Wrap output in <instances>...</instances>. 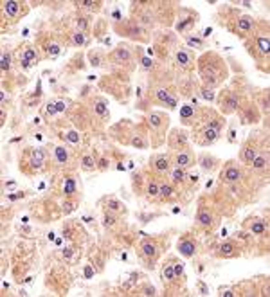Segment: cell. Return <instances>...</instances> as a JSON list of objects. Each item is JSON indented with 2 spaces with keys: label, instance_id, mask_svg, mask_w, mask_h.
<instances>
[{
  "label": "cell",
  "instance_id": "obj_12",
  "mask_svg": "<svg viewBox=\"0 0 270 297\" xmlns=\"http://www.w3.org/2000/svg\"><path fill=\"white\" fill-rule=\"evenodd\" d=\"M204 135H205V139H207V142H211V140H214V139H218L220 132H218V130H214V128H207Z\"/></svg>",
  "mask_w": 270,
  "mask_h": 297
},
{
  "label": "cell",
  "instance_id": "obj_47",
  "mask_svg": "<svg viewBox=\"0 0 270 297\" xmlns=\"http://www.w3.org/2000/svg\"><path fill=\"white\" fill-rule=\"evenodd\" d=\"M99 168H103V169H105V168H108V160L101 158V160H99Z\"/></svg>",
  "mask_w": 270,
  "mask_h": 297
},
{
  "label": "cell",
  "instance_id": "obj_49",
  "mask_svg": "<svg viewBox=\"0 0 270 297\" xmlns=\"http://www.w3.org/2000/svg\"><path fill=\"white\" fill-rule=\"evenodd\" d=\"M22 67H23V69H29V67H31V61H27V59H22Z\"/></svg>",
  "mask_w": 270,
  "mask_h": 297
},
{
  "label": "cell",
  "instance_id": "obj_19",
  "mask_svg": "<svg viewBox=\"0 0 270 297\" xmlns=\"http://www.w3.org/2000/svg\"><path fill=\"white\" fill-rule=\"evenodd\" d=\"M180 115H182V119L191 117V115H193V106H189V104L182 106V108H180Z\"/></svg>",
  "mask_w": 270,
  "mask_h": 297
},
{
  "label": "cell",
  "instance_id": "obj_9",
  "mask_svg": "<svg viewBox=\"0 0 270 297\" xmlns=\"http://www.w3.org/2000/svg\"><path fill=\"white\" fill-rule=\"evenodd\" d=\"M258 47H259V51H261L263 54H268V47H270L268 38H259L258 40Z\"/></svg>",
  "mask_w": 270,
  "mask_h": 297
},
{
  "label": "cell",
  "instance_id": "obj_20",
  "mask_svg": "<svg viewBox=\"0 0 270 297\" xmlns=\"http://www.w3.org/2000/svg\"><path fill=\"white\" fill-rule=\"evenodd\" d=\"M250 25H252V20L249 16H243V18L240 20V29L247 31V29H250Z\"/></svg>",
  "mask_w": 270,
  "mask_h": 297
},
{
  "label": "cell",
  "instance_id": "obj_7",
  "mask_svg": "<svg viewBox=\"0 0 270 297\" xmlns=\"http://www.w3.org/2000/svg\"><path fill=\"white\" fill-rule=\"evenodd\" d=\"M267 162H268L267 155H261V157H254V160H252V166H254L256 169H263V168L267 166Z\"/></svg>",
  "mask_w": 270,
  "mask_h": 297
},
{
  "label": "cell",
  "instance_id": "obj_17",
  "mask_svg": "<svg viewBox=\"0 0 270 297\" xmlns=\"http://www.w3.org/2000/svg\"><path fill=\"white\" fill-rule=\"evenodd\" d=\"M198 221H200L202 225H211V214H207L205 211H202V213L198 214Z\"/></svg>",
  "mask_w": 270,
  "mask_h": 297
},
{
  "label": "cell",
  "instance_id": "obj_22",
  "mask_svg": "<svg viewBox=\"0 0 270 297\" xmlns=\"http://www.w3.org/2000/svg\"><path fill=\"white\" fill-rule=\"evenodd\" d=\"M81 162H83V168H87V169H92V168H94V164H96V162H94V158L88 157V155H87V157H83V160H81Z\"/></svg>",
  "mask_w": 270,
  "mask_h": 297
},
{
  "label": "cell",
  "instance_id": "obj_52",
  "mask_svg": "<svg viewBox=\"0 0 270 297\" xmlns=\"http://www.w3.org/2000/svg\"><path fill=\"white\" fill-rule=\"evenodd\" d=\"M211 33H212V29H211V27H207V29H205V31H204V36H209V34H211Z\"/></svg>",
  "mask_w": 270,
  "mask_h": 297
},
{
  "label": "cell",
  "instance_id": "obj_45",
  "mask_svg": "<svg viewBox=\"0 0 270 297\" xmlns=\"http://www.w3.org/2000/svg\"><path fill=\"white\" fill-rule=\"evenodd\" d=\"M23 196V193H16V195H7V198L9 200H18V198Z\"/></svg>",
  "mask_w": 270,
  "mask_h": 297
},
{
  "label": "cell",
  "instance_id": "obj_50",
  "mask_svg": "<svg viewBox=\"0 0 270 297\" xmlns=\"http://www.w3.org/2000/svg\"><path fill=\"white\" fill-rule=\"evenodd\" d=\"M142 65H144V67H151V61H150L148 58H144L142 59Z\"/></svg>",
  "mask_w": 270,
  "mask_h": 297
},
{
  "label": "cell",
  "instance_id": "obj_44",
  "mask_svg": "<svg viewBox=\"0 0 270 297\" xmlns=\"http://www.w3.org/2000/svg\"><path fill=\"white\" fill-rule=\"evenodd\" d=\"M56 110H58V112H63V110H65V103H63V101H58V103H56Z\"/></svg>",
  "mask_w": 270,
  "mask_h": 297
},
{
  "label": "cell",
  "instance_id": "obj_3",
  "mask_svg": "<svg viewBox=\"0 0 270 297\" xmlns=\"http://www.w3.org/2000/svg\"><path fill=\"white\" fill-rule=\"evenodd\" d=\"M43 162H45V151L43 150H34L33 151V157H31V164L34 168H40Z\"/></svg>",
  "mask_w": 270,
  "mask_h": 297
},
{
  "label": "cell",
  "instance_id": "obj_32",
  "mask_svg": "<svg viewBox=\"0 0 270 297\" xmlns=\"http://www.w3.org/2000/svg\"><path fill=\"white\" fill-rule=\"evenodd\" d=\"M47 52H49L51 56H56V54H59V45H51V47L47 49Z\"/></svg>",
  "mask_w": 270,
  "mask_h": 297
},
{
  "label": "cell",
  "instance_id": "obj_6",
  "mask_svg": "<svg viewBox=\"0 0 270 297\" xmlns=\"http://www.w3.org/2000/svg\"><path fill=\"white\" fill-rule=\"evenodd\" d=\"M176 61H178L182 67H187V65L191 63V56H189L186 51H178V52H176Z\"/></svg>",
  "mask_w": 270,
  "mask_h": 297
},
{
  "label": "cell",
  "instance_id": "obj_33",
  "mask_svg": "<svg viewBox=\"0 0 270 297\" xmlns=\"http://www.w3.org/2000/svg\"><path fill=\"white\" fill-rule=\"evenodd\" d=\"M9 61H11V58L5 54V56H2V70H7L9 69Z\"/></svg>",
  "mask_w": 270,
  "mask_h": 297
},
{
  "label": "cell",
  "instance_id": "obj_27",
  "mask_svg": "<svg viewBox=\"0 0 270 297\" xmlns=\"http://www.w3.org/2000/svg\"><path fill=\"white\" fill-rule=\"evenodd\" d=\"M142 249H144V254H146V256H153V254H155V247H153V245H150V243H146Z\"/></svg>",
  "mask_w": 270,
  "mask_h": 297
},
{
  "label": "cell",
  "instance_id": "obj_13",
  "mask_svg": "<svg viewBox=\"0 0 270 297\" xmlns=\"http://www.w3.org/2000/svg\"><path fill=\"white\" fill-rule=\"evenodd\" d=\"M254 157H256V151H254L252 148H247V150L243 151V160H245L247 164H250L252 160H254Z\"/></svg>",
  "mask_w": 270,
  "mask_h": 297
},
{
  "label": "cell",
  "instance_id": "obj_30",
  "mask_svg": "<svg viewBox=\"0 0 270 297\" xmlns=\"http://www.w3.org/2000/svg\"><path fill=\"white\" fill-rule=\"evenodd\" d=\"M227 106H229V108H236V106H238V97H236V96H231V97L227 99Z\"/></svg>",
  "mask_w": 270,
  "mask_h": 297
},
{
  "label": "cell",
  "instance_id": "obj_14",
  "mask_svg": "<svg viewBox=\"0 0 270 297\" xmlns=\"http://www.w3.org/2000/svg\"><path fill=\"white\" fill-rule=\"evenodd\" d=\"M158 193H160V195H162V196H164V198H169V196H171V195H173V189H171L169 186H166V184H162V186L158 187Z\"/></svg>",
  "mask_w": 270,
  "mask_h": 297
},
{
  "label": "cell",
  "instance_id": "obj_28",
  "mask_svg": "<svg viewBox=\"0 0 270 297\" xmlns=\"http://www.w3.org/2000/svg\"><path fill=\"white\" fill-rule=\"evenodd\" d=\"M96 112H97V114H101V115H105V114H106V104H105V103H97V104H96Z\"/></svg>",
  "mask_w": 270,
  "mask_h": 297
},
{
  "label": "cell",
  "instance_id": "obj_21",
  "mask_svg": "<svg viewBox=\"0 0 270 297\" xmlns=\"http://www.w3.org/2000/svg\"><path fill=\"white\" fill-rule=\"evenodd\" d=\"M162 276L166 277V279H175V270H173V267L169 265V267H166L164 270H162Z\"/></svg>",
  "mask_w": 270,
  "mask_h": 297
},
{
  "label": "cell",
  "instance_id": "obj_31",
  "mask_svg": "<svg viewBox=\"0 0 270 297\" xmlns=\"http://www.w3.org/2000/svg\"><path fill=\"white\" fill-rule=\"evenodd\" d=\"M148 193H150L151 196H155V195H158V187H157V184H153V182H151V184L148 186Z\"/></svg>",
  "mask_w": 270,
  "mask_h": 297
},
{
  "label": "cell",
  "instance_id": "obj_26",
  "mask_svg": "<svg viewBox=\"0 0 270 297\" xmlns=\"http://www.w3.org/2000/svg\"><path fill=\"white\" fill-rule=\"evenodd\" d=\"M171 178H173L175 182H180V180L184 178V171L176 168V169H175V171H173V175H171Z\"/></svg>",
  "mask_w": 270,
  "mask_h": 297
},
{
  "label": "cell",
  "instance_id": "obj_39",
  "mask_svg": "<svg viewBox=\"0 0 270 297\" xmlns=\"http://www.w3.org/2000/svg\"><path fill=\"white\" fill-rule=\"evenodd\" d=\"M187 23H191V18H186L184 22H180V23L176 25V29H178V31H182V29H184V27H186Z\"/></svg>",
  "mask_w": 270,
  "mask_h": 297
},
{
  "label": "cell",
  "instance_id": "obj_35",
  "mask_svg": "<svg viewBox=\"0 0 270 297\" xmlns=\"http://www.w3.org/2000/svg\"><path fill=\"white\" fill-rule=\"evenodd\" d=\"M108 207H110L112 211H119V209H121V203L115 202V200H110V202H108Z\"/></svg>",
  "mask_w": 270,
  "mask_h": 297
},
{
  "label": "cell",
  "instance_id": "obj_38",
  "mask_svg": "<svg viewBox=\"0 0 270 297\" xmlns=\"http://www.w3.org/2000/svg\"><path fill=\"white\" fill-rule=\"evenodd\" d=\"M150 121H151V124H153V126H158V124H160V117H158V115H155V114H153V115H150Z\"/></svg>",
  "mask_w": 270,
  "mask_h": 297
},
{
  "label": "cell",
  "instance_id": "obj_1",
  "mask_svg": "<svg viewBox=\"0 0 270 297\" xmlns=\"http://www.w3.org/2000/svg\"><path fill=\"white\" fill-rule=\"evenodd\" d=\"M178 250H180V254H184V256H193L194 254V243L189 241V239H184V241L178 243Z\"/></svg>",
  "mask_w": 270,
  "mask_h": 297
},
{
  "label": "cell",
  "instance_id": "obj_18",
  "mask_svg": "<svg viewBox=\"0 0 270 297\" xmlns=\"http://www.w3.org/2000/svg\"><path fill=\"white\" fill-rule=\"evenodd\" d=\"M56 158H58L59 164H63L67 160V150L65 148H56Z\"/></svg>",
  "mask_w": 270,
  "mask_h": 297
},
{
  "label": "cell",
  "instance_id": "obj_53",
  "mask_svg": "<svg viewBox=\"0 0 270 297\" xmlns=\"http://www.w3.org/2000/svg\"><path fill=\"white\" fill-rule=\"evenodd\" d=\"M234 135H236V132H234V130H231V133H229V139H231V140H234Z\"/></svg>",
  "mask_w": 270,
  "mask_h": 297
},
{
  "label": "cell",
  "instance_id": "obj_29",
  "mask_svg": "<svg viewBox=\"0 0 270 297\" xmlns=\"http://www.w3.org/2000/svg\"><path fill=\"white\" fill-rule=\"evenodd\" d=\"M202 97H204V99H207V101H212V99H214V94H212L211 90L204 88V90H202Z\"/></svg>",
  "mask_w": 270,
  "mask_h": 297
},
{
  "label": "cell",
  "instance_id": "obj_4",
  "mask_svg": "<svg viewBox=\"0 0 270 297\" xmlns=\"http://www.w3.org/2000/svg\"><path fill=\"white\" fill-rule=\"evenodd\" d=\"M4 9H5L7 15L16 16L18 11H20V4H18V2H13V0H7V2H4Z\"/></svg>",
  "mask_w": 270,
  "mask_h": 297
},
{
  "label": "cell",
  "instance_id": "obj_42",
  "mask_svg": "<svg viewBox=\"0 0 270 297\" xmlns=\"http://www.w3.org/2000/svg\"><path fill=\"white\" fill-rule=\"evenodd\" d=\"M173 270H175V276H180V274H182V270H184V267L178 263V265H175V267H173Z\"/></svg>",
  "mask_w": 270,
  "mask_h": 297
},
{
  "label": "cell",
  "instance_id": "obj_23",
  "mask_svg": "<svg viewBox=\"0 0 270 297\" xmlns=\"http://www.w3.org/2000/svg\"><path fill=\"white\" fill-rule=\"evenodd\" d=\"M23 59H27V61L36 59V52H34V49H27V51L23 52Z\"/></svg>",
  "mask_w": 270,
  "mask_h": 297
},
{
  "label": "cell",
  "instance_id": "obj_37",
  "mask_svg": "<svg viewBox=\"0 0 270 297\" xmlns=\"http://www.w3.org/2000/svg\"><path fill=\"white\" fill-rule=\"evenodd\" d=\"M187 43H189V45H194V47H200V45H202V41H200L198 38H187Z\"/></svg>",
  "mask_w": 270,
  "mask_h": 297
},
{
  "label": "cell",
  "instance_id": "obj_43",
  "mask_svg": "<svg viewBox=\"0 0 270 297\" xmlns=\"http://www.w3.org/2000/svg\"><path fill=\"white\" fill-rule=\"evenodd\" d=\"M114 221H115V218H112V216H105V225H114Z\"/></svg>",
  "mask_w": 270,
  "mask_h": 297
},
{
  "label": "cell",
  "instance_id": "obj_16",
  "mask_svg": "<svg viewBox=\"0 0 270 297\" xmlns=\"http://www.w3.org/2000/svg\"><path fill=\"white\" fill-rule=\"evenodd\" d=\"M130 58V52L126 51V49H119V51H115V54H114V59H128Z\"/></svg>",
  "mask_w": 270,
  "mask_h": 297
},
{
  "label": "cell",
  "instance_id": "obj_40",
  "mask_svg": "<svg viewBox=\"0 0 270 297\" xmlns=\"http://www.w3.org/2000/svg\"><path fill=\"white\" fill-rule=\"evenodd\" d=\"M90 61H92L94 67H99V65H101V58H99V56H90Z\"/></svg>",
  "mask_w": 270,
  "mask_h": 297
},
{
  "label": "cell",
  "instance_id": "obj_51",
  "mask_svg": "<svg viewBox=\"0 0 270 297\" xmlns=\"http://www.w3.org/2000/svg\"><path fill=\"white\" fill-rule=\"evenodd\" d=\"M63 207H65V211H72V207H74V205H72V203H65Z\"/></svg>",
  "mask_w": 270,
  "mask_h": 297
},
{
  "label": "cell",
  "instance_id": "obj_25",
  "mask_svg": "<svg viewBox=\"0 0 270 297\" xmlns=\"http://www.w3.org/2000/svg\"><path fill=\"white\" fill-rule=\"evenodd\" d=\"M65 137H67V140H69V142H72V144H77V140H79V135H77V132H69Z\"/></svg>",
  "mask_w": 270,
  "mask_h": 297
},
{
  "label": "cell",
  "instance_id": "obj_34",
  "mask_svg": "<svg viewBox=\"0 0 270 297\" xmlns=\"http://www.w3.org/2000/svg\"><path fill=\"white\" fill-rule=\"evenodd\" d=\"M157 97L160 99V101H164V103H166L169 96H168V92H166V90H158V92H157Z\"/></svg>",
  "mask_w": 270,
  "mask_h": 297
},
{
  "label": "cell",
  "instance_id": "obj_2",
  "mask_svg": "<svg viewBox=\"0 0 270 297\" xmlns=\"http://www.w3.org/2000/svg\"><path fill=\"white\" fill-rule=\"evenodd\" d=\"M191 162H193V158L187 151H182L176 155V166L178 168H187V166H191Z\"/></svg>",
  "mask_w": 270,
  "mask_h": 297
},
{
  "label": "cell",
  "instance_id": "obj_36",
  "mask_svg": "<svg viewBox=\"0 0 270 297\" xmlns=\"http://www.w3.org/2000/svg\"><path fill=\"white\" fill-rule=\"evenodd\" d=\"M94 276V268L92 267H85V279H92Z\"/></svg>",
  "mask_w": 270,
  "mask_h": 297
},
{
  "label": "cell",
  "instance_id": "obj_10",
  "mask_svg": "<svg viewBox=\"0 0 270 297\" xmlns=\"http://www.w3.org/2000/svg\"><path fill=\"white\" fill-rule=\"evenodd\" d=\"M220 252H222L223 256H232V254H234V245H232V243H223V245L220 247Z\"/></svg>",
  "mask_w": 270,
  "mask_h": 297
},
{
  "label": "cell",
  "instance_id": "obj_8",
  "mask_svg": "<svg viewBox=\"0 0 270 297\" xmlns=\"http://www.w3.org/2000/svg\"><path fill=\"white\" fill-rule=\"evenodd\" d=\"M63 193H65V195H72V193H76V182H74V178H67L65 187H63Z\"/></svg>",
  "mask_w": 270,
  "mask_h": 297
},
{
  "label": "cell",
  "instance_id": "obj_11",
  "mask_svg": "<svg viewBox=\"0 0 270 297\" xmlns=\"http://www.w3.org/2000/svg\"><path fill=\"white\" fill-rule=\"evenodd\" d=\"M155 168H157L158 171H166V169L169 168V162H168V158H157V162H155Z\"/></svg>",
  "mask_w": 270,
  "mask_h": 297
},
{
  "label": "cell",
  "instance_id": "obj_5",
  "mask_svg": "<svg viewBox=\"0 0 270 297\" xmlns=\"http://www.w3.org/2000/svg\"><path fill=\"white\" fill-rule=\"evenodd\" d=\"M223 178H225L227 182H236V180L240 178V169H238V168H229V169L225 171Z\"/></svg>",
  "mask_w": 270,
  "mask_h": 297
},
{
  "label": "cell",
  "instance_id": "obj_41",
  "mask_svg": "<svg viewBox=\"0 0 270 297\" xmlns=\"http://www.w3.org/2000/svg\"><path fill=\"white\" fill-rule=\"evenodd\" d=\"M56 112H58V110H56V104H49V106H47V114H49V115H54Z\"/></svg>",
  "mask_w": 270,
  "mask_h": 297
},
{
  "label": "cell",
  "instance_id": "obj_48",
  "mask_svg": "<svg viewBox=\"0 0 270 297\" xmlns=\"http://www.w3.org/2000/svg\"><path fill=\"white\" fill-rule=\"evenodd\" d=\"M63 256H65V257H72V250H70V249H63Z\"/></svg>",
  "mask_w": 270,
  "mask_h": 297
},
{
  "label": "cell",
  "instance_id": "obj_46",
  "mask_svg": "<svg viewBox=\"0 0 270 297\" xmlns=\"http://www.w3.org/2000/svg\"><path fill=\"white\" fill-rule=\"evenodd\" d=\"M133 146H139V148H142V146H144V142H142V140H140L139 137H135V139H133Z\"/></svg>",
  "mask_w": 270,
  "mask_h": 297
},
{
  "label": "cell",
  "instance_id": "obj_24",
  "mask_svg": "<svg viewBox=\"0 0 270 297\" xmlns=\"http://www.w3.org/2000/svg\"><path fill=\"white\" fill-rule=\"evenodd\" d=\"M72 41H74L76 45H83V43H85V34H83V33H76V34L72 36Z\"/></svg>",
  "mask_w": 270,
  "mask_h": 297
},
{
  "label": "cell",
  "instance_id": "obj_15",
  "mask_svg": "<svg viewBox=\"0 0 270 297\" xmlns=\"http://www.w3.org/2000/svg\"><path fill=\"white\" fill-rule=\"evenodd\" d=\"M252 232L254 234H263L265 232V221H256L252 225Z\"/></svg>",
  "mask_w": 270,
  "mask_h": 297
}]
</instances>
